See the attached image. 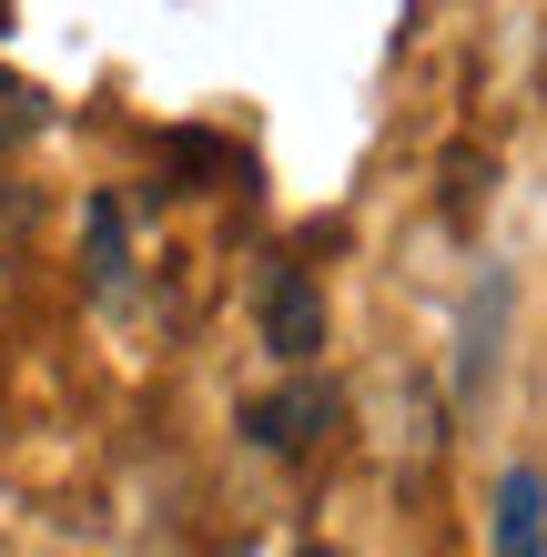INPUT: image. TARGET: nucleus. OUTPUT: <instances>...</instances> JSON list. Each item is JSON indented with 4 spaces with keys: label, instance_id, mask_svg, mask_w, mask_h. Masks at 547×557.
Returning <instances> with one entry per match:
<instances>
[{
    "label": "nucleus",
    "instance_id": "1",
    "mask_svg": "<svg viewBox=\"0 0 547 557\" xmlns=\"http://www.w3.org/2000/svg\"><path fill=\"white\" fill-rule=\"evenodd\" d=\"M335 416H345V396L304 375V385H284V396H264V406H253V446H274V456H314Z\"/></svg>",
    "mask_w": 547,
    "mask_h": 557
},
{
    "label": "nucleus",
    "instance_id": "2",
    "mask_svg": "<svg viewBox=\"0 0 547 557\" xmlns=\"http://www.w3.org/2000/svg\"><path fill=\"white\" fill-rule=\"evenodd\" d=\"M264 345L284 355V366H304V355L325 345V294H314L304 264H284V274L264 284Z\"/></svg>",
    "mask_w": 547,
    "mask_h": 557
},
{
    "label": "nucleus",
    "instance_id": "3",
    "mask_svg": "<svg viewBox=\"0 0 547 557\" xmlns=\"http://www.w3.org/2000/svg\"><path fill=\"white\" fill-rule=\"evenodd\" d=\"M497 345H507V274H476V294H467V355H457V396H467V406L487 396Z\"/></svg>",
    "mask_w": 547,
    "mask_h": 557
},
{
    "label": "nucleus",
    "instance_id": "4",
    "mask_svg": "<svg viewBox=\"0 0 547 557\" xmlns=\"http://www.w3.org/2000/svg\"><path fill=\"white\" fill-rule=\"evenodd\" d=\"M497 557H547V476L537 467H507L497 476Z\"/></svg>",
    "mask_w": 547,
    "mask_h": 557
},
{
    "label": "nucleus",
    "instance_id": "5",
    "mask_svg": "<svg viewBox=\"0 0 547 557\" xmlns=\"http://www.w3.org/2000/svg\"><path fill=\"white\" fill-rule=\"evenodd\" d=\"M476 203H487V152H446V213H476Z\"/></svg>",
    "mask_w": 547,
    "mask_h": 557
},
{
    "label": "nucleus",
    "instance_id": "6",
    "mask_svg": "<svg viewBox=\"0 0 547 557\" xmlns=\"http://www.w3.org/2000/svg\"><path fill=\"white\" fill-rule=\"evenodd\" d=\"M112 274H122V213L91 203V284H112Z\"/></svg>",
    "mask_w": 547,
    "mask_h": 557
},
{
    "label": "nucleus",
    "instance_id": "7",
    "mask_svg": "<svg viewBox=\"0 0 547 557\" xmlns=\"http://www.w3.org/2000/svg\"><path fill=\"white\" fill-rule=\"evenodd\" d=\"M30 122H41V91H30V82H0V143H21Z\"/></svg>",
    "mask_w": 547,
    "mask_h": 557
},
{
    "label": "nucleus",
    "instance_id": "8",
    "mask_svg": "<svg viewBox=\"0 0 547 557\" xmlns=\"http://www.w3.org/2000/svg\"><path fill=\"white\" fill-rule=\"evenodd\" d=\"M11 234H21V193L0 183V244H11Z\"/></svg>",
    "mask_w": 547,
    "mask_h": 557
},
{
    "label": "nucleus",
    "instance_id": "9",
    "mask_svg": "<svg viewBox=\"0 0 547 557\" xmlns=\"http://www.w3.org/2000/svg\"><path fill=\"white\" fill-rule=\"evenodd\" d=\"M304 557H335V547H304Z\"/></svg>",
    "mask_w": 547,
    "mask_h": 557
}]
</instances>
